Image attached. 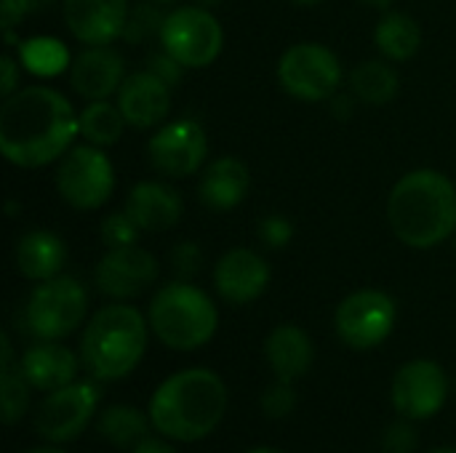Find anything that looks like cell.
<instances>
[{"label": "cell", "mask_w": 456, "mask_h": 453, "mask_svg": "<svg viewBox=\"0 0 456 453\" xmlns=\"http://www.w3.org/2000/svg\"><path fill=\"white\" fill-rule=\"evenodd\" d=\"M27 11V0H3V29L11 32Z\"/></svg>", "instance_id": "8d00e7d4"}, {"label": "cell", "mask_w": 456, "mask_h": 453, "mask_svg": "<svg viewBox=\"0 0 456 453\" xmlns=\"http://www.w3.org/2000/svg\"><path fill=\"white\" fill-rule=\"evenodd\" d=\"M118 107L134 128L160 125L171 109V85L150 69L131 72L118 88Z\"/></svg>", "instance_id": "e0dca14e"}, {"label": "cell", "mask_w": 456, "mask_h": 453, "mask_svg": "<svg viewBox=\"0 0 456 453\" xmlns=\"http://www.w3.org/2000/svg\"><path fill=\"white\" fill-rule=\"evenodd\" d=\"M88 312V294L80 280L56 275L35 286L24 307L27 331L40 342H59L80 328Z\"/></svg>", "instance_id": "8992f818"}, {"label": "cell", "mask_w": 456, "mask_h": 453, "mask_svg": "<svg viewBox=\"0 0 456 453\" xmlns=\"http://www.w3.org/2000/svg\"><path fill=\"white\" fill-rule=\"evenodd\" d=\"M246 453H283V451H278V449H270V446H259V449H251V451H246Z\"/></svg>", "instance_id": "7bdbcfd3"}, {"label": "cell", "mask_w": 456, "mask_h": 453, "mask_svg": "<svg viewBox=\"0 0 456 453\" xmlns=\"http://www.w3.org/2000/svg\"><path fill=\"white\" fill-rule=\"evenodd\" d=\"M147 69H150V72H155L158 77H163L168 85H174V83L179 80V75H182V69H184V67L163 51L160 56H152V59L147 61Z\"/></svg>", "instance_id": "e575fe53"}, {"label": "cell", "mask_w": 456, "mask_h": 453, "mask_svg": "<svg viewBox=\"0 0 456 453\" xmlns=\"http://www.w3.org/2000/svg\"><path fill=\"white\" fill-rule=\"evenodd\" d=\"M158 3H171V0H158Z\"/></svg>", "instance_id": "7dc6e473"}, {"label": "cell", "mask_w": 456, "mask_h": 453, "mask_svg": "<svg viewBox=\"0 0 456 453\" xmlns=\"http://www.w3.org/2000/svg\"><path fill=\"white\" fill-rule=\"evenodd\" d=\"M401 88L398 72L385 61H363L350 72V91L363 104H387Z\"/></svg>", "instance_id": "484cf974"}, {"label": "cell", "mask_w": 456, "mask_h": 453, "mask_svg": "<svg viewBox=\"0 0 456 453\" xmlns=\"http://www.w3.org/2000/svg\"><path fill=\"white\" fill-rule=\"evenodd\" d=\"M454 390H456V382H454Z\"/></svg>", "instance_id": "c3c4849f"}, {"label": "cell", "mask_w": 456, "mask_h": 453, "mask_svg": "<svg viewBox=\"0 0 456 453\" xmlns=\"http://www.w3.org/2000/svg\"><path fill=\"white\" fill-rule=\"evenodd\" d=\"M56 190L77 211L102 208L115 190V168L102 147L77 144L64 152L56 168Z\"/></svg>", "instance_id": "ba28073f"}, {"label": "cell", "mask_w": 456, "mask_h": 453, "mask_svg": "<svg viewBox=\"0 0 456 453\" xmlns=\"http://www.w3.org/2000/svg\"><path fill=\"white\" fill-rule=\"evenodd\" d=\"M126 117L120 112L118 104H110L107 99L91 101L83 112H80V136L94 144V147H110L123 136L126 128Z\"/></svg>", "instance_id": "4316f807"}, {"label": "cell", "mask_w": 456, "mask_h": 453, "mask_svg": "<svg viewBox=\"0 0 456 453\" xmlns=\"http://www.w3.org/2000/svg\"><path fill=\"white\" fill-rule=\"evenodd\" d=\"M80 133V115L51 85H27L0 107V152L19 168L61 160Z\"/></svg>", "instance_id": "6da1fadb"}, {"label": "cell", "mask_w": 456, "mask_h": 453, "mask_svg": "<svg viewBox=\"0 0 456 453\" xmlns=\"http://www.w3.org/2000/svg\"><path fill=\"white\" fill-rule=\"evenodd\" d=\"M366 5H371V8H390L395 0H363Z\"/></svg>", "instance_id": "b9f144b4"}, {"label": "cell", "mask_w": 456, "mask_h": 453, "mask_svg": "<svg viewBox=\"0 0 456 453\" xmlns=\"http://www.w3.org/2000/svg\"><path fill=\"white\" fill-rule=\"evenodd\" d=\"M13 259H16V270L27 280L43 283L61 275L67 262V246L51 230H29L16 240Z\"/></svg>", "instance_id": "603a6c76"}, {"label": "cell", "mask_w": 456, "mask_h": 453, "mask_svg": "<svg viewBox=\"0 0 456 453\" xmlns=\"http://www.w3.org/2000/svg\"><path fill=\"white\" fill-rule=\"evenodd\" d=\"M278 80L286 93L302 101H326L339 93L342 61L321 43H297L278 61Z\"/></svg>", "instance_id": "9c48e42d"}, {"label": "cell", "mask_w": 456, "mask_h": 453, "mask_svg": "<svg viewBox=\"0 0 456 453\" xmlns=\"http://www.w3.org/2000/svg\"><path fill=\"white\" fill-rule=\"evenodd\" d=\"M126 80L123 59L110 45H88L69 64V85L88 101L110 99Z\"/></svg>", "instance_id": "ac0fdd59"}, {"label": "cell", "mask_w": 456, "mask_h": 453, "mask_svg": "<svg viewBox=\"0 0 456 453\" xmlns=\"http://www.w3.org/2000/svg\"><path fill=\"white\" fill-rule=\"evenodd\" d=\"M147 320L160 344L176 352H192L214 339L219 328V310L198 286L174 280L155 291Z\"/></svg>", "instance_id": "5b68a950"}, {"label": "cell", "mask_w": 456, "mask_h": 453, "mask_svg": "<svg viewBox=\"0 0 456 453\" xmlns=\"http://www.w3.org/2000/svg\"><path fill=\"white\" fill-rule=\"evenodd\" d=\"M297 403L299 400H297L294 382H283V379H275L270 387H265L262 400H259L265 417L273 419V422H281V419L291 417L297 411Z\"/></svg>", "instance_id": "f546056e"}, {"label": "cell", "mask_w": 456, "mask_h": 453, "mask_svg": "<svg viewBox=\"0 0 456 453\" xmlns=\"http://www.w3.org/2000/svg\"><path fill=\"white\" fill-rule=\"evenodd\" d=\"M128 453H176V449H174L171 441L163 438V435H147L134 451Z\"/></svg>", "instance_id": "74e56055"}, {"label": "cell", "mask_w": 456, "mask_h": 453, "mask_svg": "<svg viewBox=\"0 0 456 453\" xmlns=\"http://www.w3.org/2000/svg\"><path fill=\"white\" fill-rule=\"evenodd\" d=\"M291 238H294V227H291V222L286 216L273 214V216H265L259 222V240L267 248H275V251L286 248L291 243Z\"/></svg>", "instance_id": "d6a6232c"}, {"label": "cell", "mask_w": 456, "mask_h": 453, "mask_svg": "<svg viewBox=\"0 0 456 453\" xmlns=\"http://www.w3.org/2000/svg\"><path fill=\"white\" fill-rule=\"evenodd\" d=\"M203 264V254L195 243H179L174 251H171V267L174 272L179 275V280H187L192 278Z\"/></svg>", "instance_id": "836d02e7"}, {"label": "cell", "mask_w": 456, "mask_h": 453, "mask_svg": "<svg viewBox=\"0 0 456 453\" xmlns=\"http://www.w3.org/2000/svg\"><path fill=\"white\" fill-rule=\"evenodd\" d=\"M29 382L24 379L19 366L0 368V395H3V422L5 427L19 425L29 406Z\"/></svg>", "instance_id": "f1b7e54d"}, {"label": "cell", "mask_w": 456, "mask_h": 453, "mask_svg": "<svg viewBox=\"0 0 456 453\" xmlns=\"http://www.w3.org/2000/svg\"><path fill=\"white\" fill-rule=\"evenodd\" d=\"M99 390L91 382H72L61 390L45 392L40 406L35 409V433L45 443L64 446L75 441L99 411Z\"/></svg>", "instance_id": "8fae6325"}, {"label": "cell", "mask_w": 456, "mask_h": 453, "mask_svg": "<svg viewBox=\"0 0 456 453\" xmlns=\"http://www.w3.org/2000/svg\"><path fill=\"white\" fill-rule=\"evenodd\" d=\"M374 43L382 56L393 61H406L422 45V27L409 13H385L374 29Z\"/></svg>", "instance_id": "d4e9b609"}, {"label": "cell", "mask_w": 456, "mask_h": 453, "mask_svg": "<svg viewBox=\"0 0 456 453\" xmlns=\"http://www.w3.org/2000/svg\"><path fill=\"white\" fill-rule=\"evenodd\" d=\"M419 446V433L414 427V419H395L382 433V451L385 453H414Z\"/></svg>", "instance_id": "1f68e13d"}, {"label": "cell", "mask_w": 456, "mask_h": 453, "mask_svg": "<svg viewBox=\"0 0 456 453\" xmlns=\"http://www.w3.org/2000/svg\"><path fill=\"white\" fill-rule=\"evenodd\" d=\"M227 384L211 368H184L158 384L150 398L152 430L176 443L208 438L227 414Z\"/></svg>", "instance_id": "7a4b0ae2"}, {"label": "cell", "mask_w": 456, "mask_h": 453, "mask_svg": "<svg viewBox=\"0 0 456 453\" xmlns=\"http://www.w3.org/2000/svg\"><path fill=\"white\" fill-rule=\"evenodd\" d=\"M24 453H67L61 446H56V443H48V446H35V449H29V451Z\"/></svg>", "instance_id": "60d3db41"}, {"label": "cell", "mask_w": 456, "mask_h": 453, "mask_svg": "<svg viewBox=\"0 0 456 453\" xmlns=\"http://www.w3.org/2000/svg\"><path fill=\"white\" fill-rule=\"evenodd\" d=\"M265 358H267V366L275 374V379L297 382L310 371V366L315 360V347L305 328H299L294 323H283L270 331V336L265 342Z\"/></svg>", "instance_id": "7402d4cb"}, {"label": "cell", "mask_w": 456, "mask_h": 453, "mask_svg": "<svg viewBox=\"0 0 456 453\" xmlns=\"http://www.w3.org/2000/svg\"><path fill=\"white\" fill-rule=\"evenodd\" d=\"M208 155V136L198 120L182 117L160 125L147 142L152 168L168 179H184L200 171Z\"/></svg>", "instance_id": "7c38bea8"}, {"label": "cell", "mask_w": 456, "mask_h": 453, "mask_svg": "<svg viewBox=\"0 0 456 453\" xmlns=\"http://www.w3.org/2000/svg\"><path fill=\"white\" fill-rule=\"evenodd\" d=\"M102 240L107 248H123V246H136L142 230L136 227V222L128 216V211H118L102 219Z\"/></svg>", "instance_id": "4dcf8cb0"}, {"label": "cell", "mask_w": 456, "mask_h": 453, "mask_svg": "<svg viewBox=\"0 0 456 453\" xmlns=\"http://www.w3.org/2000/svg\"><path fill=\"white\" fill-rule=\"evenodd\" d=\"M398 320V307L390 294L363 288L350 294L334 315L337 336L350 350H374L390 339Z\"/></svg>", "instance_id": "30bf717a"}, {"label": "cell", "mask_w": 456, "mask_h": 453, "mask_svg": "<svg viewBox=\"0 0 456 453\" xmlns=\"http://www.w3.org/2000/svg\"><path fill=\"white\" fill-rule=\"evenodd\" d=\"M128 0H64V21L83 45H110L128 27Z\"/></svg>", "instance_id": "9a60e30c"}, {"label": "cell", "mask_w": 456, "mask_h": 453, "mask_svg": "<svg viewBox=\"0 0 456 453\" xmlns=\"http://www.w3.org/2000/svg\"><path fill=\"white\" fill-rule=\"evenodd\" d=\"M334 109H337V115H345V117H347V115H350V109H353V101H350L347 96H342V99L337 96V101H334Z\"/></svg>", "instance_id": "ab89813d"}, {"label": "cell", "mask_w": 456, "mask_h": 453, "mask_svg": "<svg viewBox=\"0 0 456 453\" xmlns=\"http://www.w3.org/2000/svg\"><path fill=\"white\" fill-rule=\"evenodd\" d=\"M200 3H203V5H211V3H214V0H200Z\"/></svg>", "instance_id": "bcb514c9"}, {"label": "cell", "mask_w": 456, "mask_h": 453, "mask_svg": "<svg viewBox=\"0 0 456 453\" xmlns=\"http://www.w3.org/2000/svg\"><path fill=\"white\" fill-rule=\"evenodd\" d=\"M19 61L35 75H59L67 67V48L53 37H32L21 43Z\"/></svg>", "instance_id": "83f0119b"}, {"label": "cell", "mask_w": 456, "mask_h": 453, "mask_svg": "<svg viewBox=\"0 0 456 453\" xmlns=\"http://www.w3.org/2000/svg\"><path fill=\"white\" fill-rule=\"evenodd\" d=\"M19 368L32 390L53 392V390H61L75 382L77 358L69 347H64L59 342H40V344H32L21 355Z\"/></svg>", "instance_id": "44dd1931"}, {"label": "cell", "mask_w": 456, "mask_h": 453, "mask_svg": "<svg viewBox=\"0 0 456 453\" xmlns=\"http://www.w3.org/2000/svg\"><path fill=\"white\" fill-rule=\"evenodd\" d=\"M94 280L104 296L128 302L142 296L158 280V259L139 246L107 248L94 270Z\"/></svg>", "instance_id": "5bb4252c"}, {"label": "cell", "mask_w": 456, "mask_h": 453, "mask_svg": "<svg viewBox=\"0 0 456 453\" xmlns=\"http://www.w3.org/2000/svg\"><path fill=\"white\" fill-rule=\"evenodd\" d=\"M0 72H3L0 93H3V99H8L11 93H16V83H19V61H16L11 53H3V59H0Z\"/></svg>", "instance_id": "d590c367"}, {"label": "cell", "mask_w": 456, "mask_h": 453, "mask_svg": "<svg viewBox=\"0 0 456 453\" xmlns=\"http://www.w3.org/2000/svg\"><path fill=\"white\" fill-rule=\"evenodd\" d=\"M430 453H456V449H449V446H441V449H433Z\"/></svg>", "instance_id": "ee69618b"}, {"label": "cell", "mask_w": 456, "mask_h": 453, "mask_svg": "<svg viewBox=\"0 0 456 453\" xmlns=\"http://www.w3.org/2000/svg\"><path fill=\"white\" fill-rule=\"evenodd\" d=\"M248 190H251L248 166L238 158L224 155L206 166L198 184V198L208 211H232L246 200Z\"/></svg>", "instance_id": "ffe728a7"}, {"label": "cell", "mask_w": 456, "mask_h": 453, "mask_svg": "<svg viewBox=\"0 0 456 453\" xmlns=\"http://www.w3.org/2000/svg\"><path fill=\"white\" fill-rule=\"evenodd\" d=\"M150 320L131 304L102 307L83 331L80 360L99 382L126 379L147 352Z\"/></svg>", "instance_id": "277c9868"}, {"label": "cell", "mask_w": 456, "mask_h": 453, "mask_svg": "<svg viewBox=\"0 0 456 453\" xmlns=\"http://www.w3.org/2000/svg\"><path fill=\"white\" fill-rule=\"evenodd\" d=\"M387 222L411 248H436L456 232V187L436 168H417L395 182L387 198Z\"/></svg>", "instance_id": "3957f363"}, {"label": "cell", "mask_w": 456, "mask_h": 453, "mask_svg": "<svg viewBox=\"0 0 456 453\" xmlns=\"http://www.w3.org/2000/svg\"><path fill=\"white\" fill-rule=\"evenodd\" d=\"M214 286L224 302L251 304L270 286V264L251 248H232L216 262Z\"/></svg>", "instance_id": "2e32d148"}, {"label": "cell", "mask_w": 456, "mask_h": 453, "mask_svg": "<svg viewBox=\"0 0 456 453\" xmlns=\"http://www.w3.org/2000/svg\"><path fill=\"white\" fill-rule=\"evenodd\" d=\"M8 366H13V350H11L8 336L3 334L0 336V368H8Z\"/></svg>", "instance_id": "f35d334b"}, {"label": "cell", "mask_w": 456, "mask_h": 453, "mask_svg": "<svg viewBox=\"0 0 456 453\" xmlns=\"http://www.w3.org/2000/svg\"><path fill=\"white\" fill-rule=\"evenodd\" d=\"M160 45L182 67L203 69L216 61L224 48L219 19L206 5H182L160 19Z\"/></svg>", "instance_id": "52a82bcc"}, {"label": "cell", "mask_w": 456, "mask_h": 453, "mask_svg": "<svg viewBox=\"0 0 456 453\" xmlns=\"http://www.w3.org/2000/svg\"><path fill=\"white\" fill-rule=\"evenodd\" d=\"M150 427H152L150 414L139 411L136 406L115 403L96 414L99 435L120 451H134L150 435Z\"/></svg>", "instance_id": "cb8c5ba5"}, {"label": "cell", "mask_w": 456, "mask_h": 453, "mask_svg": "<svg viewBox=\"0 0 456 453\" xmlns=\"http://www.w3.org/2000/svg\"><path fill=\"white\" fill-rule=\"evenodd\" d=\"M294 3H299V5H318V3H323V0H294Z\"/></svg>", "instance_id": "f6af8a7d"}, {"label": "cell", "mask_w": 456, "mask_h": 453, "mask_svg": "<svg viewBox=\"0 0 456 453\" xmlns=\"http://www.w3.org/2000/svg\"><path fill=\"white\" fill-rule=\"evenodd\" d=\"M126 211L142 232H166L182 219V198L163 182H139L126 198Z\"/></svg>", "instance_id": "d6986e66"}, {"label": "cell", "mask_w": 456, "mask_h": 453, "mask_svg": "<svg viewBox=\"0 0 456 453\" xmlns=\"http://www.w3.org/2000/svg\"><path fill=\"white\" fill-rule=\"evenodd\" d=\"M390 398L398 417L414 422L430 419L449 400V376L436 360L428 358L409 360L395 371Z\"/></svg>", "instance_id": "4fadbf2b"}]
</instances>
